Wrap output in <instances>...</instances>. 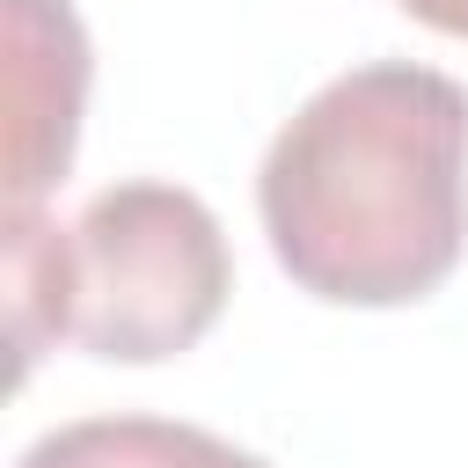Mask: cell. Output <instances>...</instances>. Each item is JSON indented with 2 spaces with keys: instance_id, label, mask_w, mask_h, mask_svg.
<instances>
[{
  "instance_id": "obj_1",
  "label": "cell",
  "mask_w": 468,
  "mask_h": 468,
  "mask_svg": "<svg viewBox=\"0 0 468 468\" xmlns=\"http://www.w3.org/2000/svg\"><path fill=\"white\" fill-rule=\"evenodd\" d=\"M278 271L336 307H410L468 249V88L373 58L314 88L256 168Z\"/></svg>"
},
{
  "instance_id": "obj_2",
  "label": "cell",
  "mask_w": 468,
  "mask_h": 468,
  "mask_svg": "<svg viewBox=\"0 0 468 468\" xmlns=\"http://www.w3.org/2000/svg\"><path fill=\"white\" fill-rule=\"evenodd\" d=\"M234 292L212 205L183 183H110L73 219V336L88 358L154 366L190 351Z\"/></svg>"
},
{
  "instance_id": "obj_3",
  "label": "cell",
  "mask_w": 468,
  "mask_h": 468,
  "mask_svg": "<svg viewBox=\"0 0 468 468\" xmlns=\"http://www.w3.org/2000/svg\"><path fill=\"white\" fill-rule=\"evenodd\" d=\"M7 7V205H37L73 168L88 110V29L66 0Z\"/></svg>"
},
{
  "instance_id": "obj_4",
  "label": "cell",
  "mask_w": 468,
  "mask_h": 468,
  "mask_svg": "<svg viewBox=\"0 0 468 468\" xmlns=\"http://www.w3.org/2000/svg\"><path fill=\"white\" fill-rule=\"evenodd\" d=\"M15 468H271V461L176 417H73L29 439Z\"/></svg>"
},
{
  "instance_id": "obj_5",
  "label": "cell",
  "mask_w": 468,
  "mask_h": 468,
  "mask_svg": "<svg viewBox=\"0 0 468 468\" xmlns=\"http://www.w3.org/2000/svg\"><path fill=\"white\" fill-rule=\"evenodd\" d=\"M7 336L22 380L58 336H73V227L37 205H7Z\"/></svg>"
},
{
  "instance_id": "obj_6",
  "label": "cell",
  "mask_w": 468,
  "mask_h": 468,
  "mask_svg": "<svg viewBox=\"0 0 468 468\" xmlns=\"http://www.w3.org/2000/svg\"><path fill=\"white\" fill-rule=\"evenodd\" d=\"M402 15H417L424 29H439V37H468V0H395Z\"/></svg>"
}]
</instances>
